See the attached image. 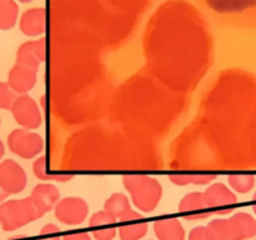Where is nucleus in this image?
<instances>
[{"instance_id":"20","label":"nucleus","mask_w":256,"mask_h":240,"mask_svg":"<svg viewBox=\"0 0 256 240\" xmlns=\"http://www.w3.org/2000/svg\"><path fill=\"white\" fill-rule=\"evenodd\" d=\"M169 179L174 184L184 186V185H206L210 184L212 180L216 179L214 174H170Z\"/></svg>"},{"instance_id":"9","label":"nucleus","mask_w":256,"mask_h":240,"mask_svg":"<svg viewBox=\"0 0 256 240\" xmlns=\"http://www.w3.org/2000/svg\"><path fill=\"white\" fill-rule=\"evenodd\" d=\"M38 70L24 65L15 64L8 74V84L12 92L25 95L36 84Z\"/></svg>"},{"instance_id":"26","label":"nucleus","mask_w":256,"mask_h":240,"mask_svg":"<svg viewBox=\"0 0 256 240\" xmlns=\"http://www.w3.org/2000/svg\"><path fill=\"white\" fill-rule=\"evenodd\" d=\"M189 240H212L208 232L206 226H196L190 232Z\"/></svg>"},{"instance_id":"21","label":"nucleus","mask_w":256,"mask_h":240,"mask_svg":"<svg viewBox=\"0 0 256 240\" xmlns=\"http://www.w3.org/2000/svg\"><path fill=\"white\" fill-rule=\"evenodd\" d=\"M228 182L239 194H246L255 186V176L252 174H232L228 176Z\"/></svg>"},{"instance_id":"31","label":"nucleus","mask_w":256,"mask_h":240,"mask_svg":"<svg viewBox=\"0 0 256 240\" xmlns=\"http://www.w3.org/2000/svg\"><path fill=\"white\" fill-rule=\"evenodd\" d=\"M20 2H30V0H20Z\"/></svg>"},{"instance_id":"19","label":"nucleus","mask_w":256,"mask_h":240,"mask_svg":"<svg viewBox=\"0 0 256 240\" xmlns=\"http://www.w3.org/2000/svg\"><path fill=\"white\" fill-rule=\"evenodd\" d=\"M18 5L14 0H0V30H9L16 22Z\"/></svg>"},{"instance_id":"4","label":"nucleus","mask_w":256,"mask_h":240,"mask_svg":"<svg viewBox=\"0 0 256 240\" xmlns=\"http://www.w3.org/2000/svg\"><path fill=\"white\" fill-rule=\"evenodd\" d=\"M10 152L22 159H32L44 150V140L38 132L28 129H14L8 135Z\"/></svg>"},{"instance_id":"7","label":"nucleus","mask_w":256,"mask_h":240,"mask_svg":"<svg viewBox=\"0 0 256 240\" xmlns=\"http://www.w3.org/2000/svg\"><path fill=\"white\" fill-rule=\"evenodd\" d=\"M206 205L212 214H229L238 202V198L226 185L215 182L204 192Z\"/></svg>"},{"instance_id":"3","label":"nucleus","mask_w":256,"mask_h":240,"mask_svg":"<svg viewBox=\"0 0 256 240\" xmlns=\"http://www.w3.org/2000/svg\"><path fill=\"white\" fill-rule=\"evenodd\" d=\"M39 218H42L39 210L30 196L5 200L0 204V228L4 232H14Z\"/></svg>"},{"instance_id":"1","label":"nucleus","mask_w":256,"mask_h":240,"mask_svg":"<svg viewBox=\"0 0 256 240\" xmlns=\"http://www.w3.org/2000/svg\"><path fill=\"white\" fill-rule=\"evenodd\" d=\"M212 240H252L256 236V219L240 212L229 219H215L206 225Z\"/></svg>"},{"instance_id":"28","label":"nucleus","mask_w":256,"mask_h":240,"mask_svg":"<svg viewBox=\"0 0 256 240\" xmlns=\"http://www.w3.org/2000/svg\"><path fill=\"white\" fill-rule=\"evenodd\" d=\"M8 198H9V194H8V192L2 189V185H0V204H2V202H4Z\"/></svg>"},{"instance_id":"24","label":"nucleus","mask_w":256,"mask_h":240,"mask_svg":"<svg viewBox=\"0 0 256 240\" xmlns=\"http://www.w3.org/2000/svg\"><path fill=\"white\" fill-rule=\"evenodd\" d=\"M59 232V226L55 224H46L40 230L39 240H62Z\"/></svg>"},{"instance_id":"23","label":"nucleus","mask_w":256,"mask_h":240,"mask_svg":"<svg viewBox=\"0 0 256 240\" xmlns=\"http://www.w3.org/2000/svg\"><path fill=\"white\" fill-rule=\"evenodd\" d=\"M15 92L8 82H0V110H10L14 104Z\"/></svg>"},{"instance_id":"5","label":"nucleus","mask_w":256,"mask_h":240,"mask_svg":"<svg viewBox=\"0 0 256 240\" xmlns=\"http://www.w3.org/2000/svg\"><path fill=\"white\" fill-rule=\"evenodd\" d=\"M12 118L22 129L34 130L42 124V115L36 102L29 95H20L15 99L12 109Z\"/></svg>"},{"instance_id":"25","label":"nucleus","mask_w":256,"mask_h":240,"mask_svg":"<svg viewBox=\"0 0 256 240\" xmlns=\"http://www.w3.org/2000/svg\"><path fill=\"white\" fill-rule=\"evenodd\" d=\"M92 236L96 240H112L116 236V229L114 226H110L106 229L92 230Z\"/></svg>"},{"instance_id":"10","label":"nucleus","mask_w":256,"mask_h":240,"mask_svg":"<svg viewBox=\"0 0 256 240\" xmlns=\"http://www.w3.org/2000/svg\"><path fill=\"white\" fill-rule=\"evenodd\" d=\"M179 212L188 220H202L208 219L212 214L206 205L204 192H189L182 199L179 204Z\"/></svg>"},{"instance_id":"13","label":"nucleus","mask_w":256,"mask_h":240,"mask_svg":"<svg viewBox=\"0 0 256 240\" xmlns=\"http://www.w3.org/2000/svg\"><path fill=\"white\" fill-rule=\"evenodd\" d=\"M154 232L158 240H185L184 226L180 220L175 218H168L155 222Z\"/></svg>"},{"instance_id":"11","label":"nucleus","mask_w":256,"mask_h":240,"mask_svg":"<svg viewBox=\"0 0 256 240\" xmlns=\"http://www.w3.org/2000/svg\"><path fill=\"white\" fill-rule=\"evenodd\" d=\"M30 199L32 200L36 209L39 210L40 216H42L48 212L55 209L56 204L60 202V192L55 185L49 184V182H42V184H38L32 189Z\"/></svg>"},{"instance_id":"2","label":"nucleus","mask_w":256,"mask_h":240,"mask_svg":"<svg viewBox=\"0 0 256 240\" xmlns=\"http://www.w3.org/2000/svg\"><path fill=\"white\" fill-rule=\"evenodd\" d=\"M122 182L136 209L150 212L159 205L162 186L156 179L148 175H125Z\"/></svg>"},{"instance_id":"33","label":"nucleus","mask_w":256,"mask_h":240,"mask_svg":"<svg viewBox=\"0 0 256 240\" xmlns=\"http://www.w3.org/2000/svg\"><path fill=\"white\" fill-rule=\"evenodd\" d=\"M18 239V238H15V239H14V238H12V239H10V240H16Z\"/></svg>"},{"instance_id":"22","label":"nucleus","mask_w":256,"mask_h":240,"mask_svg":"<svg viewBox=\"0 0 256 240\" xmlns=\"http://www.w3.org/2000/svg\"><path fill=\"white\" fill-rule=\"evenodd\" d=\"M118 220L114 216H112L109 212L102 210V212H98L92 215V218L89 219V226L92 230L106 229V228L112 226Z\"/></svg>"},{"instance_id":"32","label":"nucleus","mask_w":256,"mask_h":240,"mask_svg":"<svg viewBox=\"0 0 256 240\" xmlns=\"http://www.w3.org/2000/svg\"><path fill=\"white\" fill-rule=\"evenodd\" d=\"M0 125H2V116H0Z\"/></svg>"},{"instance_id":"17","label":"nucleus","mask_w":256,"mask_h":240,"mask_svg":"<svg viewBox=\"0 0 256 240\" xmlns=\"http://www.w3.org/2000/svg\"><path fill=\"white\" fill-rule=\"evenodd\" d=\"M20 29L25 35H38L42 32V12L32 9L25 12L20 22Z\"/></svg>"},{"instance_id":"30","label":"nucleus","mask_w":256,"mask_h":240,"mask_svg":"<svg viewBox=\"0 0 256 240\" xmlns=\"http://www.w3.org/2000/svg\"><path fill=\"white\" fill-rule=\"evenodd\" d=\"M252 200H254V204H252V210H254V212L256 215V192H255L254 196H252Z\"/></svg>"},{"instance_id":"12","label":"nucleus","mask_w":256,"mask_h":240,"mask_svg":"<svg viewBox=\"0 0 256 240\" xmlns=\"http://www.w3.org/2000/svg\"><path fill=\"white\" fill-rule=\"evenodd\" d=\"M45 59V48L42 42H25L18 49L16 64L36 69Z\"/></svg>"},{"instance_id":"8","label":"nucleus","mask_w":256,"mask_h":240,"mask_svg":"<svg viewBox=\"0 0 256 240\" xmlns=\"http://www.w3.org/2000/svg\"><path fill=\"white\" fill-rule=\"evenodd\" d=\"M26 172L19 162L12 159L0 162V185L8 194H19L26 188Z\"/></svg>"},{"instance_id":"16","label":"nucleus","mask_w":256,"mask_h":240,"mask_svg":"<svg viewBox=\"0 0 256 240\" xmlns=\"http://www.w3.org/2000/svg\"><path fill=\"white\" fill-rule=\"evenodd\" d=\"M119 236L122 240H142L148 232V224L140 219H130L120 222Z\"/></svg>"},{"instance_id":"27","label":"nucleus","mask_w":256,"mask_h":240,"mask_svg":"<svg viewBox=\"0 0 256 240\" xmlns=\"http://www.w3.org/2000/svg\"><path fill=\"white\" fill-rule=\"evenodd\" d=\"M62 240H92V238L88 232H70L65 235Z\"/></svg>"},{"instance_id":"29","label":"nucleus","mask_w":256,"mask_h":240,"mask_svg":"<svg viewBox=\"0 0 256 240\" xmlns=\"http://www.w3.org/2000/svg\"><path fill=\"white\" fill-rule=\"evenodd\" d=\"M5 155V146H4V142L0 140V162H2V159L4 158Z\"/></svg>"},{"instance_id":"18","label":"nucleus","mask_w":256,"mask_h":240,"mask_svg":"<svg viewBox=\"0 0 256 240\" xmlns=\"http://www.w3.org/2000/svg\"><path fill=\"white\" fill-rule=\"evenodd\" d=\"M32 172H34L35 176L39 180H45V182H70L74 178L72 174H50L46 172V158L40 156L32 164Z\"/></svg>"},{"instance_id":"6","label":"nucleus","mask_w":256,"mask_h":240,"mask_svg":"<svg viewBox=\"0 0 256 240\" xmlns=\"http://www.w3.org/2000/svg\"><path fill=\"white\" fill-rule=\"evenodd\" d=\"M55 218L65 225L76 226L84 222L89 214V205L82 198H64L56 204L54 209Z\"/></svg>"},{"instance_id":"15","label":"nucleus","mask_w":256,"mask_h":240,"mask_svg":"<svg viewBox=\"0 0 256 240\" xmlns=\"http://www.w3.org/2000/svg\"><path fill=\"white\" fill-rule=\"evenodd\" d=\"M104 210L116 220H120L125 215L129 214L132 209L126 195L122 194V192H115L112 196L108 198L104 204Z\"/></svg>"},{"instance_id":"14","label":"nucleus","mask_w":256,"mask_h":240,"mask_svg":"<svg viewBox=\"0 0 256 240\" xmlns=\"http://www.w3.org/2000/svg\"><path fill=\"white\" fill-rule=\"evenodd\" d=\"M218 14H238L256 6V0H205Z\"/></svg>"}]
</instances>
